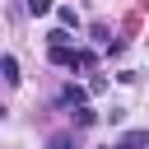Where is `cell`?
<instances>
[{
  "instance_id": "obj_7",
  "label": "cell",
  "mask_w": 149,
  "mask_h": 149,
  "mask_svg": "<svg viewBox=\"0 0 149 149\" xmlns=\"http://www.w3.org/2000/svg\"><path fill=\"white\" fill-rule=\"evenodd\" d=\"M56 19H61V28H79V19H74L70 5H56Z\"/></svg>"
},
{
  "instance_id": "obj_1",
  "label": "cell",
  "mask_w": 149,
  "mask_h": 149,
  "mask_svg": "<svg viewBox=\"0 0 149 149\" xmlns=\"http://www.w3.org/2000/svg\"><path fill=\"white\" fill-rule=\"evenodd\" d=\"M51 65H74V47L70 42H51Z\"/></svg>"
},
{
  "instance_id": "obj_3",
  "label": "cell",
  "mask_w": 149,
  "mask_h": 149,
  "mask_svg": "<svg viewBox=\"0 0 149 149\" xmlns=\"http://www.w3.org/2000/svg\"><path fill=\"white\" fill-rule=\"evenodd\" d=\"M61 102H70V107H84V102H88V88H79V84H70V88L61 93Z\"/></svg>"
},
{
  "instance_id": "obj_2",
  "label": "cell",
  "mask_w": 149,
  "mask_h": 149,
  "mask_svg": "<svg viewBox=\"0 0 149 149\" xmlns=\"http://www.w3.org/2000/svg\"><path fill=\"white\" fill-rule=\"evenodd\" d=\"M116 144H121V149H144V144H149V130H126Z\"/></svg>"
},
{
  "instance_id": "obj_8",
  "label": "cell",
  "mask_w": 149,
  "mask_h": 149,
  "mask_svg": "<svg viewBox=\"0 0 149 149\" xmlns=\"http://www.w3.org/2000/svg\"><path fill=\"white\" fill-rule=\"evenodd\" d=\"M47 149H74V135H65V130H56V135L47 140Z\"/></svg>"
},
{
  "instance_id": "obj_5",
  "label": "cell",
  "mask_w": 149,
  "mask_h": 149,
  "mask_svg": "<svg viewBox=\"0 0 149 149\" xmlns=\"http://www.w3.org/2000/svg\"><path fill=\"white\" fill-rule=\"evenodd\" d=\"M23 9H28L33 19H42V14H51V9H56V0H23Z\"/></svg>"
},
{
  "instance_id": "obj_6",
  "label": "cell",
  "mask_w": 149,
  "mask_h": 149,
  "mask_svg": "<svg viewBox=\"0 0 149 149\" xmlns=\"http://www.w3.org/2000/svg\"><path fill=\"white\" fill-rule=\"evenodd\" d=\"M0 74H5L9 84H19V61H14V56H0Z\"/></svg>"
},
{
  "instance_id": "obj_9",
  "label": "cell",
  "mask_w": 149,
  "mask_h": 149,
  "mask_svg": "<svg viewBox=\"0 0 149 149\" xmlns=\"http://www.w3.org/2000/svg\"><path fill=\"white\" fill-rule=\"evenodd\" d=\"M74 121H79V126H93L98 112H93V107H74Z\"/></svg>"
},
{
  "instance_id": "obj_4",
  "label": "cell",
  "mask_w": 149,
  "mask_h": 149,
  "mask_svg": "<svg viewBox=\"0 0 149 149\" xmlns=\"http://www.w3.org/2000/svg\"><path fill=\"white\" fill-rule=\"evenodd\" d=\"M93 65H98V56H93L88 47H79V51H74V65H70V70H93Z\"/></svg>"
}]
</instances>
